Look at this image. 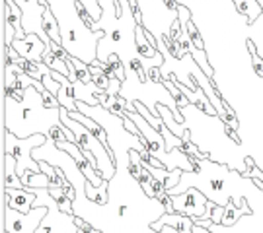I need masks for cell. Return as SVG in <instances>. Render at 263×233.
<instances>
[{"label": "cell", "mask_w": 263, "mask_h": 233, "mask_svg": "<svg viewBox=\"0 0 263 233\" xmlns=\"http://www.w3.org/2000/svg\"><path fill=\"white\" fill-rule=\"evenodd\" d=\"M59 121L74 132L76 146L84 154V158L94 165L96 171L102 175V179H104V181H111L117 167H115V159H113L111 154L104 148V144L96 138L94 134L88 131L82 122L70 119V111H66L63 107L59 109Z\"/></svg>", "instance_id": "6da1fadb"}, {"label": "cell", "mask_w": 263, "mask_h": 233, "mask_svg": "<svg viewBox=\"0 0 263 233\" xmlns=\"http://www.w3.org/2000/svg\"><path fill=\"white\" fill-rule=\"evenodd\" d=\"M4 138H6L4 140V154H10L16 158V161H18L16 173L24 181V185H28L31 175L41 173V165L33 159V150L41 148L47 142V134L41 132V134H33L29 138H20L14 132L6 131Z\"/></svg>", "instance_id": "7a4b0ae2"}, {"label": "cell", "mask_w": 263, "mask_h": 233, "mask_svg": "<svg viewBox=\"0 0 263 233\" xmlns=\"http://www.w3.org/2000/svg\"><path fill=\"white\" fill-rule=\"evenodd\" d=\"M33 195H37V202L33 208L39 206H47L49 214L41 222L37 233H78L80 227L76 225V216H68L61 212V208L57 204V200L49 195V188H28Z\"/></svg>", "instance_id": "3957f363"}, {"label": "cell", "mask_w": 263, "mask_h": 233, "mask_svg": "<svg viewBox=\"0 0 263 233\" xmlns=\"http://www.w3.org/2000/svg\"><path fill=\"white\" fill-rule=\"evenodd\" d=\"M49 214L47 206L33 208L29 214H22L18 210H12L4 206V231L6 233H37L41 222Z\"/></svg>", "instance_id": "277c9868"}, {"label": "cell", "mask_w": 263, "mask_h": 233, "mask_svg": "<svg viewBox=\"0 0 263 233\" xmlns=\"http://www.w3.org/2000/svg\"><path fill=\"white\" fill-rule=\"evenodd\" d=\"M14 2L22 8V14H24V18H22L24 31L39 35L41 41L49 47V43H53V41L43 31V14L49 8L47 0H14Z\"/></svg>", "instance_id": "5b68a950"}, {"label": "cell", "mask_w": 263, "mask_h": 233, "mask_svg": "<svg viewBox=\"0 0 263 233\" xmlns=\"http://www.w3.org/2000/svg\"><path fill=\"white\" fill-rule=\"evenodd\" d=\"M172 204H174L176 214L187 216L193 222H199V220H205V216H207L209 198L199 188L189 186L181 195L172 196Z\"/></svg>", "instance_id": "8992f818"}, {"label": "cell", "mask_w": 263, "mask_h": 233, "mask_svg": "<svg viewBox=\"0 0 263 233\" xmlns=\"http://www.w3.org/2000/svg\"><path fill=\"white\" fill-rule=\"evenodd\" d=\"M12 47L18 51L22 58L31 60V62H43V56L47 55L49 51V47L35 33H28V37L24 39V41H16L14 39Z\"/></svg>", "instance_id": "52a82bcc"}, {"label": "cell", "mask_w": 263, "mask_h": 233, "mask_svg": "<svg viewBox=\"0 0 263 233\" xmlns=\"http://www.w3.org/2000/svg\"><path fill=\"white\" fill-rule=\"evenodd\" d=\"M4 200L12 210L29 214L37 202V195H33L28 188H4Z\"/></svg>", "instance_id": "ba28073f"}, {"label": "cell", "mask_w": 263, "mask_h": 233, "mask_svg": "<svg viewBox=\"0 0 263 233\" xmlns=\"http://www.w3.org/2000/svg\"><path fill=\"white\" fill-rule=\"evenodd\" d=\"M164 227H172L178 233H193L195 222L181 214H162V218H158L156 222H152V231L160 233Z\"/></svg>", "instance_id": "9c48e42d"}, {"label": "cell", "mask_w": 263, "mask_h": 233, "mask_svg": "<svg viewBox=\"0 0 263 233\" xmlns=\"http://www.w3.org/2000/svg\"><path fill=\"white\" fill-rule=\"evenodd\" d=\"M135 45H137V53L142 56V58H148V60H154V58H160L162 53H160L156 45H152L148 41V35H146V29L142 26H135Z\"/></svg>", "instance_id": "30bf717a"}, {"label": "cell", "mask_w": 263, "mask_h": 233, "mask_svg": "<svg viewBox=\"0 0 263 233\" xmlns=\"http://www.w3.org/2000/svg\"><path fill=\"white\" fill-rule=\"evenodd\" d=\"M234 4L238 12H240V16H246L248 26H252L263 12V6L259 4V0H234Z\"/></svg>", "instance_id": "8fae6325"}, {"label": "cell", "mask_w": 263, "mask_h": 233, "mask_svg": "<svg viewBox=\"0 0 263 233\" xmlns=\"http://www.w3.org/2000/svg\"><path fill=\"white\" fill-rule=\"evenodd\" d=\"M43 31L47 33V37L57 43V45H63V35H61V26H59V22H57L55 14H53V10L47 8L45 10V14H43Z\"/></svg>", "instance_id": "7c38bea8"}, {"label": "cell", "mask_w": 263, "mask_h": 233, "mask_svg": "<svg viewBox=\"0 0 263 233\" xmlns=\"http://www.w3.org/2000/svg\"><path fill=\"white\" fill-rule=\"evenodd\" d=\"M107 183H109V181H104L102 186H94V185H90V183H86L84 196L90 202H94V204H98V206H104L105 202H107V196H109V193H107Z\"/></svg>", "instance_id": "4fadbf2b"}, {"label": "cell", "mask_w": 263, "mask_h": 233, "mask_svg": "<svg viewBox=\"0 0 263 233\" xmlns=\"http://www.w3.org/2000/svg\"><path fill=\"white\" fill-rule=\"evenodd\" d=\"M168 109H170V107H166V105H158V107H156V111H158V115L162 117L164 124H166L170 131H172V134H176L178 138H183V134H185V131H187V129H183V124H179V122L174 119L172 111H168Z\"/></svg>", "instance_id": "5bb4252c"}, {"label": "cell", "mask_w": 263, "mask_h": 233, "mask_svg": "<svg viewBox=\"0 0 263 233\" xmlns=\"http://www.w3.org/2000/svg\"><path fill=\"white\" fill-rule=\"evenodd\" d=\"M43 62L49 66V70H53V72H59V74L70 78V68H68V62L63 60V58H59V56H55L51 51H47V55L43 56Z\"/></svg>", "instance_id": "9a60e30c"}, {"label": "cell", "mask_w": 263, "mask_h": 233, "mask_svg": "<svg viewBox=\"0 0 263 233\" xmlns=\"http://www.w3.org/2000/svg\"><path fill=\"white\" fill-rule=\"evenodd\" d=\"M49 195L57 200V204L61 208V212H65L68 216H74V202L65 195L63 188H49Z\"/></svg>", "instance_id": "2e32d148"}, {"label": "cell", "mask_w": 263, "mask_h": 233, "mask_svg": "<svg viewBox=\"0 0 263 233\" xmlns=\"http://www.w3.org/2000/svg\"><path fill=\"white\" fill-rule=\"evenodd\" d=\"M72 65H74V70H76V74H78V82H82V84H86V86L94 84V82H92L94 76L90 72V66L86 65V62H82L80 58H74V56H72Z\"/></svg>", "instance_id": "e0dca14e"}, {"label": "cell", "mask_w": 263, "mask_h": 233, "mask_svg": "<svg viewBox=\"0 0 263 233\" xmlns=\"http://www.w3.org/2000/svg\"><path fill=\"white\" fill-rule=\"evenodd\" d=\"M53 186V181H51V177H49L47 173H35V175H31L28 181V185H26V188H51Z\"/></svg>", "instance_id": "ac0fdd59"}, {"label": "cell", "mask_w": 263, "mask_h": 233, "mask_svg": "<svg viewBox=\"0 0 263 233\" xmlns=\"http://www.w3.org/2000/svg\"><path fill=\"white\" fill-rule=\"evenodd\" d=\"M189 55L193 56L195 60H199L197 65H201V70H203V72H205V74L213 80L215 72H213V68H211V66H209V62H207V53H205V51H199V49H195V47H193V49L189 51Z\"/></svg>", "instance_id": "d6986e66"}, {"label": "cell", "mask_w": 263, "mask_h": 233, "mask_svg": "<svg viewBox=\"0 0 263 233\" xmlns=\"http://www.w3.org/2000/svg\"><path fill=\"white\" fill-rule=\"evenodd\" d=\"M246 45H248V51H250V55H252V65H254L255 74L259 76V78H263V58L257 55L254 41H252V39H248V41H246Z\"/></svg>", "instance_id": "ffe728a7"}, {"label": "cell", "mask_w": 263, "mask_h": 233, "mask_svg": "<svg viewBox=\"0 0 263 233\" xmlns=\"http://www.w3.org/2000/svg\"><path fill=\"white\" fill-rule=\"evenodd\" d=\"M187 33H189V37H191V43H193V47H195V49H199V51H205L203 39H201V35L197 33V26L193 24V19H189V22H187Z\"/></svg>", "instance_id": "44dd1931"}, {"label": "cell", "mask_w": 263, "mask_h": 233, "mask_svg": "<svg viewBox=\"0 0 263 233\" xmlns=\"http://www.w3.org/2000/svg\"><path fill=\"white\" fill-rule=\"evenodd\" d=\"M129 66H131L133 70L137 72V76H139V80H141V82H146V80H148V78H146V72L142 70L141 60H139V58H135V60H131V62H129Z\"/></svg>", "instance_id": "7402d4cb"}, {"label": "cell", "mask_w": 263, "mask_h": 233, "mask_svg": "<svg viewBox=\"0 0 263 233\" xmlns=\"http://www.w3.org/2000/svg\"><path fill=\"white\" fill-rule=\"evenodd\" d=\"M224 212L226 208L224 206H215V210H213V218H211V222L215 225H220L222 224V218H224Z\"/></svg>", "instance_id": "603a6c76"}, {"label": "cell", "mask_w": 263, "mask_h": 233, "mask_svg": "<svg viewBox=\"0 0 263 233\" xmlns=\"http://www.w3.org/2000/svg\"><path fill=\"white\" fill-rule=\"evenodd\" d=\"M121 84L123 82H119L117 78H111V82H109V88H107V92L109 95H119L121 93Z\"/></svg>", "instance_id": "cb8c5ba5"}, {"label": "cell", "mask_w": 263, "mask_h": 233, "mask_svg": "<svg viewBox=\"0 0 263 233\" xmlns=\"http://www.w3.org/2000/svg\"><path fill=\"white\" fill-rule=\"evenodd\" d=\"M148 76L152 78V82H160V84H162V80H164V78L160 76V70H158V68H151Z\"/></svg>", "instance_id": "d4e9b609"}, {"label": "cell", "mask_w": 263, "mask_h": 233, "mask_svg": "<svg viewBox=\"0 0 263 233\" xmlns=\"http://www.w3.org/2000/svg\"><path fill=\"white\" fill-rule=\"evenodd\" d=\"M164 4H166V6H168L170 10H172V12H176V14H178V2H176V0H164Z\"/></svg>", "instance_id": "484cf974"}, {"label": "cell", "mask_w": 263, "mask_h": 233, "mask_svg": "<svg viewBox=\"0 0 263 233\" xmlns=\"http://www.w3.org/2000/svg\"><path fill=\"white\" fill-rule=\"evenodd\" d=\"M193 233H213L211 229H207V227H201V225L195 224V227H193Z\"/></svg>", "instance_id": "4316f807"}, {"label": "cell", "mask_w": 263, "mask_h": 233, "mask_svg": "<svg viewBox=\"0 0 263 233\" xmlns=\"http://www.w3.org/2000/svg\"><path fill=\"white\" fill-rule=\"evenodd\" d=\"M78 233H84V231H82V229H80V231H78Z\"/></svg>", "instance_id": "83f0119b"}]
</instances>
